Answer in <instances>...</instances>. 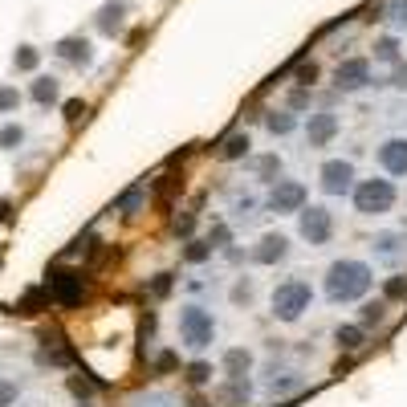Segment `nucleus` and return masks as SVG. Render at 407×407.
Returning a JSON list of instances; mask_svg holds the SVG:
<instances>
[{"label":"nucleus","mask_w":407,"mask_h":407,"mask_svg":"<svg viewBox=\"0 0 407 407\" xmlns=\"http://www.w3.org/2000/svg\"><path fill=\"white\" fill-rule=\"evenodd\" d=\"M338 127V118L334 114H318V118H309V143H326L330 134Z\"/></svg>","instance_id":"nucleus-12"},{"label":"nucleus","mask_w":407,"mask_h":407,"mask_svg":"<svg viewBox=\"0 0 407 407\" xmlns=\"http://www.w3.org/2000/svg\"><path fill=\"white\" fill-rule=\"evenodd\" d=\"M391 200H395V188H391L387 179H371V183H362L355 192L358 212H387Z\"/></svg>","instance_id":"nucleus-3"},{"label":"nucleus","mask_w":407,"mask_h":407,"mask_svg":"<svg viewBox=\"0 0 407 407\" xmlns=\"http://www.w3.org/2000/svg\"><path fill=\"white\" fill-rule=\"evenodd\" d=\"M383 309H387L383 302H374V306H367V309H362V326H379V322H383Z\"/></svg>","instance_id":"nucleus-26"},{"label":"nucleus","mask_w":407,"mask_h":407,"mask_svg":"<svg viewBox=\"0 0 407 407\" xmlns=\"http://www.w3.org/2000/svg\"><path fill=\"white\" fill-rule=\"evenodd\" d=\"M367 285H371V273H367V265H358V260H338V265L330 269V297H338V302L358 297Z\"/></svg>","instance_id":"nucleus-1"},{"label":"nucleus","mask_w":407,"mask_h":407,"mask_svg":"<svg viewBox=\"0 0 407 407\" xmlns=\"http://www.w3.org/2000/svg\"><path fill=\"white\" fill-rule=\"evenodd\" d=\"M318 78V65L309 62V65H302V69H297V81H302V86H309V81Z\"/></svg>","instance_id":"nucleus-29"},{"label":"nucleus","mask_w":407,"mask_h":407,"mask_svg":"<svg viewBox=\"0 0 407 407\" xmlns=\"http://www.w3.org/2000/svg\"><path fill=\"white\" fill-rule=\"evenodd\" d=\"M399 293H407V281H403V277H395V281L387 285V297H399Z\"/></svg>","instance_id":"nucleus-31"},{"label":"nucleus","mask_w":407,"mask_h":407,"mask_svg":"<svg viewBox=\"0 0 407 407\" xmlns=\"http://www.w3.org/2000/svg\"><path fill=\"white\" fill-rule=\"evenodd\" d=\"M306 306H309V285H302V281H290V285H281L273 293V314L285 318V322H293Z\"/></svg>","instance_id":"nucleus-2"},{"label":"nucleus","mask_w":407,"mask_h":407,"mask_svg":"<svg viewBox=\"0 0 407 407\" xmlns=\"http://www.w3.org/2000/svg\"><path fill=\"white\" fill-rule=\"evenodd\" d=\"M302 236H306L309 244H322L326 236H330V212H322V208L302 212Z\"/></svg>","instance_id":"nucleus-6"},{"label":"nucleus","mask_w":407,"mask_h":407,"mask_svg":"<svg viewBox=\"0 0 407 407\" xmlns=\"http://www.w3.org/2000/svg\"><path fill=\"white\" fill-rule=\"evenodd\" d=\"M350 179H355V171H350V163H326L322 167V183H326V192H346L350 188Z\"/></svg>","instance_id":"nucleus-8"},{"label":"nucleus","mask_w":407,"mask_h":407,"mask_svg":"<svg viewBox=\"0 0 407 407\" xmlns=\"http://www.w3.org/2000/svg\"><path fill=\"white\" fill-rule=\"evenodd\" d=\"M269 127H273V130H290L293 122H290V118H269Z\"/></svg>","instance_id":"nucleus-33"},{"label":"nucleus","mask_w":407,"mask_h":407,"mask_svg":"<svg viewBox=\"0 0 407 407\" xmlns=\"http://www.w3.org/2000/svg\"><path fill=\"white\" fill-rule=\"evenodd\" d=\"M395 81H399V86H407V65H399V74H395Z\"/></svg>","instance_id":"nucleus-35"},{"label":"nucleus","mask_w":407,"mask_h":407,"mask_svg":"<svg viewBox=\"0 0 407 407\" xmlns=\"http://www.w3.org/2000/svg\"><path fill=\"white\" fill-rule=\"evenodd\" d=\"M62 62H74V65H86L90 62V41L86 37H65V41H57V49H53Z\"/></svg>","instance_id":"nucleus-9"},{"label":"nucleus","mask_w":407,"mask_h":407,"mask_svg":"<svg viewBox=\"0 0 407 407\" xmlns=\"http://www.w3.org/2000/svg\"><path fill=\"white\" fill-rule=\"evenodd\" d=\"M183 338L192 342V346H208L212 342V318L204 309H188L183 314Z\"/></svg>","instance_id":"nucleus-5"},{"label":"nucleus","mask_w":407,"mask_h":407,"mask_svg":"<svg viewBox=\"0 0 407 407\" xmlns=\"http://www.w3.org/2000/svg\"><path fill=\"white\" fill-rule=\"evenodd\" d=\"M139 204H143V188H134V192H127L122 200H118V208L127 212V216H134V208H139Z\"/></svg>","instance_id":"nucleus-23"},{"label":"nucleus","mask_w":407,"mask_h":407,"mask_svg":"<svg viewBox=\"0 0 407 407\" xmlns=\"http://www.w3.org/2000/svg\"><path fill=\"white\" fill-rule=\"evenodd\" d=\"M122 13H127L122 4H106V8L98 13V29H102V33H114V29H122Z\"/></svg>","instance_id":"nucleus-14"},{"label":"nucleus","mask_w":407,"mask_h":407,"mask_svg":"<svg viewBox=\"0 0 407 407\" xmlns=\"http://www.w3.org/2000/svg\"><path fill=\"white\" fill-rule=\"evenodd\" d=\"M224 367H228L232 379H244V371H248V355H244V350H232V355L224 358Z\"/></svg>","instance_id":"nucleus-18"},{"label":"nucleus","mask_w":407,"mask_h":407,"mask_svg":"<svg viewBox=\"0 0 407 407\" xmlns=\"http://www.w3.org/2000/svg\"><path fill=\"white\" fill-rule=\"evenodd\" d=\"M49 285H53V302H57V306H78L81 293H86V285H81L78 273H53L49 277Z\"/></svg>","instance_id":"nucleus-4"},{"label":"nucleus","mask_w":407,"mask_h":407,"mask_svg":"<svg viewBox=\"0 0 407 407\" xmlns=\"http://www.w3.org/2000/svg\"><path fill=\"white\" fill-rule=\"evenodd\" d=\"M16 399V383H4V379H0V407H8Z\"/></svg>","instance_id":"nucleus-28"},{"label":"nucleus","mask_w":407,"mask_h":407,"mask_svg":"<svg viewBox=\"0 0 407 407\" xmlns=\"http://www.w3.org/2000/svg\"><path fill=\"white\" fill-rule=\"evenodd\" d=\"M302 200H306V188H302V183H281V188L273 192V208L277 212L302 208Z\"/></svg>","instance_id":"nucleus-11"},{"label":"nucleus","mask_w":407,"mask_h":407,"mask_svg":"<svg viewBox=\"0 0 407 407\" xmlns=\"http://www.w3.org/2000/svg\"><path fill=\"white\" fill-rule=\"evenodd\" d=\"M33 102H41V106L57 102V81H53V78H37V81H33Z\"/></svg>","instance_id":"nucleus-15"},{"label":"nucleus","mask_w":407,"mask_h":407,"mask_svg":"<svg viewBox=\"0 0 407 407\" xmlns=\"http://www.w3.org/2000/svg\"><path fill=\"white\" fill-rule=\"evenodd\" d=\"M13 62H16V69H37L41 53H37L33 45H21V49H16V57H13Z\"/></svg>","instance_id":"nucleus-19"},{"label":"nucleus","mask_w":407,"mask_h":407,"mask_svg":"<svg viewBox=\"0 0 407 407\" xmlns=\"http://www.w3.org/2000/svg\"><path fill=\"white\" fill-rule=\"evenodd\" d=\"M338 346L358 350V346H362V326H338Z\"/></svg>","instance_id":"nucleus-17"},{"label":"nucleus","mask_w":407,"mask_h":407,"mask_svg":"<svg viewBox=\"0 0 407 407\" xmlns=\"http://www.w3.org/2000/svg\"><path fill=\"white\" fill-rule=\"evenodd\" d=\"M208 257V244H192V248H188V260H204Z\"/></svg>","instance_id":"nucleus-32"},{"label":"nucleus","mask_w":407,"mask_h":407,"mask_svg":"<svg viewBox=\"0 0 407 407\" xmlns=\"http://www.w3.org/2000/svg\"><path fill=\"white\" fill-rule=\"evenodd\" d=\"M374 57H383V62H395V57H399V45H395V41H379V45H374Z\"/></svg>","instance_id":"nucleus-24"},{"label":"nucleus","mask_w":407,"mask_h":407,"mask_svg":"<svg viewBox=\"0 0 407 407\" xmlns=\"http://www.w3.org/2000/svg\"><path fill=\"white\" fill-rule=\"evenodd\" d=\"M49 302V293H41V290H29L25 293V302L16 306V314H37V306H45Z\"/></svg>","instance_id":"nucleus-20"},{"label":"nucleus","mask_w":407,"mask_h":407,"mask_svg":"<svg viewBox=\"0 0 407 407\" xmlns=\"http://www.w3.org/2000/svg\"><path fill=\"white\" fill-rule=\"evenodd\" d=\"M0 220H8V200H0Z\"/></svg>","instance_id":"nucleus-36"},{"label":"nucleus","mask_w":407,"mask_h":407,"mask_svg":"<svg viewBox=\"0 0 407 407\" xmlns=\"http://www.w3.org/2000/svg\"><path fill=\"white\" fill-rule=\"evenodd\" d=\"M338 86L342 90H358V86H367V78H371V65L362 62V57H350V62H342L338 65Z\"/></svg>","instance_id":"nucleus-7"},{"label":"nucleus","mask_w":407,"mask_h":407,"mask_svg":"<svg viewBox=\"0 0 407 407\" xmlns=\"http://www.w3.org/2000/svg\"><path fill=\"white\" fill-rule=\"evenodd\" d=\"M21 139H25V130H21V127H4V130H0V147H21Z\"/></svg>","instance_id":"nucleus-25"},{"label":"nucleus","mask_w":407,"mask_h":407,"mask_svg":"<svg viewBox=\"0 0 407 407\" xmlns=\"http://www.w3.org/2000/svg\"><path fill=\"white\" fill-rule=\"evenodd\" d=\"M65 118H69V122L86 118V102H78V98H74V102H65Z\"/></svg>","instance_id":"nucleus-27"},{"label":"nucleus","mask_w":407,"mask_h":407,"mask_svg":"<svg viewBox=\"0 0 407 407\" xmlns=\"http://www.w3.org/2000/svg\"><path fill=\"white\" fill-rule=\"evenodd\" d=\"M244 151H248V139H244V134H232V139L224 143V151H220V155H224V159H241Z\"/></svg>","instance_id":"nucleus-22"},{"label":"nucleus","mask_w":407,"mask_h":407,"mask_svg":"<svg viewBox=\"0 0 407 407\" xmlns=\"http://www.w3.org/2000/svg\"><path fill=\"white\" fill-rule=\"evenodd\" d=\"M285 236H265V241H260V248H257V260H265V265H269V260H281L285 257Z\"/></svg>","instance_id":"nucleus-13"},{"label":"nucleus","mask_w":407,"mask_h":407,"mask_svg":"<svg viewBox=\"0 0 407 407\" xmlns=\"http://www.w3.org/2000/svg\"><path fill=\"white\" fill-rule=\"evenodd\" d=\"M244 399H248V383H241V379H236V383H228V387L220 391V403H224V407H241Z\"/></svg>","instance_id":"nucleus-16"},{"label":"nucleus","mask_w":407,"mask_h":407,"mask_svg":"<svg viewBox=\"0 0 407 407\" xmlns=\"http://www.w3.org/2000/svg\"><path fill=\"white\" fill-rule=\"evenodd\" d=\"M257 167H260V176H269V171H277V159H260Z\"/></svg>","instance_id":"nucleus-34"},{"label":"nucleus","mask_w":407,"mask_h":407,"mask_svg":"<svg viewBox=\"0 0 407 407\" xmlns=\"http://www.w3.org/2000/svg\"><path fill=\"white\" fill-rule=\"evenodd\" d=\"M379 159H383V167H387V171L403 176V171H407V143H403V139H391V143H383Z\"/></svg>","instance_id":"nucleus-10"},{"label":"nucleus","mask_w":407,"mask_h":407,"mask_svg":"<svg viewBox=\"0 0 407 407\" xmlns=\"http://www.w3.org/2000/svg\"><path fill=\"white\" fill-rule=\"evenodd\" d=\"M21 106V90L16 86H0V114H8Z\"/></svg>","instance_id":"nucleus-21"},{"label":"nucleus","mask_w":407,"mask_h":407,"mask_svg":"<svg viewBox=\"0 0 407 407\" xmlns=\"http://www.w3.org/2000/svg\"><path fill=\"white\" fill-rule=\"evenodd\" d=\"M208 367H204V362H195V367H192V374H188V379H192V383H204V379H208Z\"/></svg>","instance_id":"nucleus-30"}]
</instances>
